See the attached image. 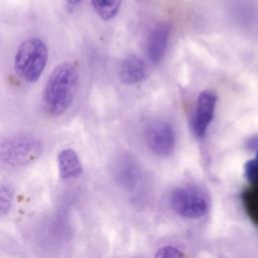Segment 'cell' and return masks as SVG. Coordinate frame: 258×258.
<instances>
[{
	"label": "cell",
	"mask_w": 258,
	"mask_h": 258,
	"mask_svg": "<svg viewBox=\"0 0 258 258\" xmlns=\"http://www.w3.org/2000/svg\"><path fill=\"white\" fill-rule=\"evenodd\" d=\"M79 87V73L74 63L63 61L50 73L43 89L45 112L52 116L62 115L72 105Z\"/></svg>",
	"instance_id": "6da1fadb"
},
{
	"label": "cell",
	"mask_w": 258,
	"mask_h": 258,
	"mask_svg": "<svg viewBox=\"0 0 258 258\" xmlns=\"http://www.w3.org/2000/svg\"><path fill=\"white\" fill-rule=\"evenodd\" d=\"M48 59L45 43L38 37H28L21 41L14 55V69L23 81L34 84L40 79Z\"/></svg>",
	"instance_id": "7a4b0ae2"
},
{
	"label": "cell",
	"mask_w": 258,
	"mask_h": 258,
	"mask_svg": "<svg viewBox=\"0 0 258 258\" xmlns=\"http://www.w3.org/2000/svg\"><path fill=\"white\" fill-rule=\"evenodd\" d=\"M42 150V143L36 137L15 135L0 143V160L10 166H24L38 159Z\"/></svg>",
	"instance_id": "3957f363"
},
{
	"label": "cell",
	"mask_w": 258,
	"mask_h": 258,
	"mask_svg": "<svg viewBox=\"0 0 258 258\" xmlns=\"http://www.w3.org/2000/svg\"><path fill=\"white\" fill-rule=\"evenodd\" d=\"M173 211L180 217L199 219L209 211L207 195L199 187L187 185L175 188L170 197Z\"/></svg>",
	"instance_id": "277c9868"
},
{
	"label": "cell",
	"mask_w": 258,
	"mask_h": 258,
	"mask_svg": "<svg viewBox=\"0 0 258 258\" xmlns=\"http://www.w3.org/2000/svg\"><path fill=\"white\" fill-rule=\"evenodd\" d=\"M145 139L150 150L159 156L168 155L174 147V132L167 122L161 120L147 126Z\"/></svg>",
	"instance_id": "5b68a950"
},
{
	"label": "cell",
	"mask_w": 258,
	"mask_h": 258,
	"mask_svg": "<svg viewBox=\"0 0 258 258\" xmlns=\"http://www.w3.org/2000/svg\"><path fill=\"white\" fill-rule=\"evenodd\" d=\"M217 96L213 91H203L197 100L194 116V131L197 137L205 136L215 113Z\"/></svg>",
	"instance_id": "8992f818"
},
{
	"label": "cell",
	"mask_w": 258,
	"mask_h": 258,
	"mask_svg": "<svg viewBox=\"0 0 258 258\" xmlns=\"http://www.w3.org/2000/svg\"><path fill=\"white\" fill-rule=\"evenodd\" d=\"M118 74L122 84L132 86L146 80L148 69L146 62L140 56L129 54L122 60Z\"/></svg>",
	"instance_id": "52a82bcc"
},
{
	"label": "cell",
	"mask_w": 258,
	"mask_h": 258,
	"mask_svg": "<svg viewBox=\"0 0 258 258\" xmlns=\"http://www.w3.org/2000/svg\"><path fill=\"white\" fill-rule=\"evenodd\" d=\"M170 28L167 24L156 25L150 32L147 41V55L153 63H158L163 58L169 38Z\"/></svg>",
	"instance_id": "ba28073f"
},
{
	"label": "cell",
	"mask_w": 258,
	"mask_h": 258,
	"mask_svg": "<svg viewBox=\"0 0 258 258\" xmlns=\"http://www.w3.org/2000/svg\"><path fill=\"white\" fill-rule=\"evenodd\" d=\"M57 166L59 176L62 179L76 178L83 172V166L79 155L72 148H64L58 152Z\"/></svg>",
	"instance_id": "9c48e42d"
},
{
	"label": "cell",
	"mask_w": 258,
	"mask_h": 258,
	"mask_svg": "<svg viewBox=\"0 0 258 258\" xmlns=\"http://www.w3.org/2000/svg\"><path fill=\"white\" fill-rule=\"evenodd\" d=\"M98 16L105 20L113 19L119 12L122 0H90Z\"/></svg>",
	"instance_id": "30bf717a"
},
{
	"label": "cell",
	"mask_w": 258,
	"mask_h": 258,
	"mask_svg": "<svg viewBox=\"0 0 258 258\" xmlns=\"http://www.w3.org/2000/svg\"><path fill=\"white\" fill-rule=\"evenodd\" d=\"M14 189L8 183H0V218L5 217L13 204Z\"/></svg>",
	"instance_id": "8fae6325"
},
{
	"label": "cell",
	"mask_w": 258,
	"mask_h": 258,
	"mask_svg": "<svg viewBox=\"0 0 258 258\" xmlns=\"http://www.w3.org/2000/svg\"><path fill=\"white\" fill-rule=\"evenodd\" d=\"M154 258H185L184 255L175 247L164 246L157 250Z\"/></svg>",
	"instance_id": "7c38bea8"
},
{
	"label": "cell",
	"mask_w": 258,
	"mask_h": 258,
	"mask_svg": "<svg viewBox=\"0 0 258 258\" xmlns=\"http://www.w3.org/2000/svg\"><path fill=\"white\" fill-rule=\"evenodd\" d=\"M70 5H78L82 0H66Z\"/></svg>",
	"instance_id": "4fadbf2b"
}]
</instances>
